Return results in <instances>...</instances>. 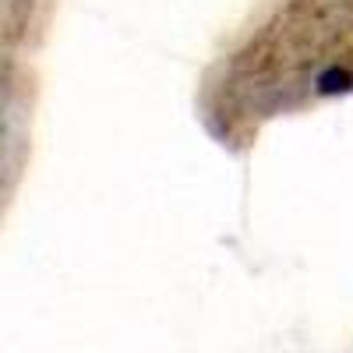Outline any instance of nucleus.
<instances>
[{
    "label": "nucleus",
    "instance_id": "obj_1",
    "mask_svg": "<svg viewBox=\"0 0 353 353\" xmlns=\"http://www.w3.org/2000/svg\"><path fill=\"white\" fill-rule=\"evenodd\" d=\"M353 88V0H272L201 81V121L226 149L261 124Z\"/></svg>",
    "mask_w": 353,
    "mask_h": 353
}]
</instances>
